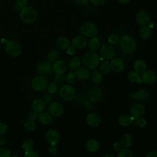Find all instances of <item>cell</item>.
Masks as SVG:
<instances>
[{"label":"cell","mask_w":157,"mask_h":157,"mask_svg":"<svg viewBox=\"0 0 157 157\" xmlns=\"http://www.w3.org/2000/svg\"><path fill=\"white\" fill-rule=\"evenodd\" d=\"M82 63L86 67L90 69H94L100 63V57L95 52H88L85 53L82 56Z\"/></svg>","instance_id":"cell-1"},{"label":"cell","mask_w":157,"mask_h":157,"mask_svg":"<svg viewBox=\"0 0 157 157\" xmlns=\"http://www.w3.org/2000/svg\"><path fill=\"white\" fill-rule=\"evenodd\" d=\"M19 16L24 23L29 24L36 20L37 17V12L33 7L25 6L20 9Z\"/></svg>","instance_id":"cell-2"},{"label":"cell","mask_w":157,"mask_h":157,"mask_svg":"<svg viewBox=\"0 0 157 157\" xmlns=\"http://www.w3.org/2000/svg\"><path fill=\"white\" fill-rule=\"evenodd\" d=\"M121 50L127 54L133 53L136 48V43L134 39L130 35H123L119 40Z\"/></svg>","instance_id":"cell-3"},{"label":"cell","mask_w":157,"mask_h":157,"mask_svg":"<svg viewBox=\"0 0 157 157\" xmlns=\"http://www.w3.org/2000/svg\"><path fill=\"white\" fill-rule=\"evenodd\" d=\"M6 53L11 57L18 56L21 53V47L20 44L14 40H6L4 44Z\"/></svg>","instance_id":"cell-4"},{"label":"cell","mask_w":157,"mask_h":157,"mask_svg":"<svg viewBox=\"0 0 157 157\" xmlns=\"http://www.w3.org/2000/svg\"><path fill=\"white\" fill-rule=\"evenodd\" d=\"M80 31L85 36L93 37L97 34L98 28L93 23L85 22L80 26Z\"/></svg>","instance_id":"cell-5"},{"label":"cell","mask_w":157,"mask_h":157,"mask_svg":"<svg viewBox=\"0 0 157 157\" xmlns=\"http://www.w3.org/2000/svg\"><path fill=\"white\" fill-rule=\"evenodd\" d=\"M103 96V92L101 88L94 86L88 89L86 92V98L88 101L93 102H96L101 100Z\"/></svg>","instance_id":"cell-6"},{"label":"cell","mask_w":157,"mask_h":157,"mask_svg":"<svg viewBox=\"0 0 157 157\" xmlns=\"http://www.w3.org/2000/svg\"><path fill=\"white\" fill-rule=\"evenodd\" d=\"M31 86L34 91H43L47 86V81L43 75L34 77L31 81Z\"/></svg>","instance_id":"cell-7"},{"label":"cell","mask_w":157,"mask_h":157,"mask_svg":"<svg viewBox=\"0 0 157 157\" xmlns=\"http://www.w3.org/2000/svg\"><path fill=\"white\" fill-rule=\"evenodd\" d=\"M59 95L63 99L71 101L75 96V90L71 85H64L60 88Z\"/></svg>","instance_id":"cell-8"},{"label":"cell","mask_w":157,"mask_h":157,"mask_svg":"<svg viewBox=\"0 0 157 157\" xmlns=\"http://www.w3.org/2000/svg\"><path fill=\"white\" fill-rule=\"evenodd\" d=\"M100 53L102 58L105 60L112 59L115 54L114 48L110 44H104L101 47Z\"/></svg>","instance_id":"cell-9"},{"label":"cell","mask_w":157,"mask_h":157,"mask_svg":"<svg viewBox=\"0 0 157 157\" xmlns=\"http://www.w3.org/2000/svg\"><path fill=\"white\" fill-rule=\"evenodd\" d=\"M48 112L52 116L59 117L64 113V107L63 105L58 102H53L48 107Z\"/></svg>","instance_id":"cell-10"},{"label":"cell","mask_w":157,"mask_h":157,"mask_svg":"<svg viewBox=\"0 0 157 157\" xmlns=\"http://www.w3.org/2000/svg\"><path fill=\"white\" fill-rule=\"evenodd\" d=\"M37 70L41 75H48L52 72L53 67L49 61H42L38 64Z\"/></svg>","instance_id":"cell-11"},{"label":"cell","mask_w":157,"mask_h":157,"mask_svg":"<svg viewBox=\"0 0 157 157\" xmlns=\"http://www.w3.org/2000/svg\"><path fill=\"white\" fill-rule=\"evenodd\" d=\"M145 106L140 103H136L132 105L130 109V114L134 119L138 118L145 113Z\"/></svg>","instance_id":"cell-12"},{"label":"cell","mask_w":157,"mask_h":157,"mask_svg":"<svg viewBox=\"0 0 157 157\" xmlns=\"http://www.w3.org/2000/svg\"><path fill=\"white\" fill-rule=\"evenodd\" d=\"M137 23L141 26H146L150 22V16L148 12L144 10L138 11L136 15Z\"/></svg>","instance_id":"cell-13"},{"label":"cell","mask_w":157,"mask_h":157,"mask_svg":"<svg viewBox=\"0 0 157 157\" xmlns=\"http://www.w3.org/2000/svg\"><path fill=\"white\" fill-rule=\"evenodd\" d=\"M142 82L147 85H151L155 82L156 80V75L155 72L148 70L144 71L141 75Z\"/></svg>","instance_id":"cell-14"},{"label":"cell","mask_w":157,"mask_h":157,"mask_svg":"<svg viewBox=\"0 0 157 157\" xmlns=\"http://www.w3.org/2000/svg\"><path fill=\"white\" fill-rule=\"evenodd\" d=\"M46 139L50 145H56L59 140V134L55 129H50L46 132Z\"/></svg>","instance_id":"cell-15"},{"label":"cell","mask_w":157,"mask_h":157,"mask_svg":"<svg viewBox=\"0 0 157 157\" xmlns=\"http://www.w3.org/2000/svg\"><path fill=\"white\" fill-rule=\"evenodd\" d=\"M71 44L75 48L82 49L85 47L87 45V39L85 36L78 35L75 36L72 39L71 41Z\"/></svg>","instance_id":"cell-16"},{"label":"cell","mask_w":157,"mask_h":157,"mask_svg":"<svg viewBox=\"0 0 157 157\" xmlns=\"http://www.w3.org/2000/svg\"><path fill=\"white\" fill-rule=\"evenodd\" d=\"M110 64L111 69L116 72H121L124 69V61L120 58H115L112 59Z\"/></svg>","instance_id":"cell-17"},{"label":"cell","mask_w":157,"mask_h":157,"mask_svg":"<svg viewBox=\"0 0 157 157\" xmlns=\"http://www.w3.org/2000/svg\"><path fill=\"white\" fill-rule=\"evenodd\" d=\"M86 120L90 126L93 127H97L101 123V117L98 114L96 113H91L86 116Z\"/></svg>","instance_id":"cell-18"},{"label":"cell","mask_w":157,"mask_h":157,"mask_svg":"<svg viewBox=\"0 0 157 157\" xmlns=\"http://www.w3.org/2000/svg\"><path fill=\"white\" fill-rule=\"evenodd\" d=\"M75 77L79 80H86L90 76V71L86 67H78L75 71L74 73Z\"/></svg>","instance_id":"cell-19"},{"label":"cell","mask_w":157,"mask_h":157,"mask_svg":"<svg viewBox=\"0 0 157 157\" xmlns=\"http://www.w3.org/2000/svg\"><path fill=\"white\" fill-rule=\"evenodd\" d=\"M67 64L62 60H58L54 63L53 70L56 74H63L66 71Z\"/></svg>","instance_id":"cell-20"},{"label":"cell","mask_w":157,"mask_h":157,"mask_svg":"<svg viewBox=\"0 0 157 157\" xmlns=\"http://www.w3.org/2000/svg\"><path fill=\"white\" fill-rule=\"evenodd\" d=\"M31 107L34 112L37 113H40L42 112L45 109V102L42 99H36L33 101Z\"/></svg>","instance_id":"cell-21"},{"label":"cell","mask_w":157,"mask_h":157,"mask_svg":"<svg viewBox=\"0 0 157 157\" xmlns=\"http://www.w3.org/2000/svg\"><path fill=\"white\" fill-rule=\"evenodd\" d=\"M134 98L138 101L144 102L149 99L150 93L146 90H140L134 94Z\"/></svg>","instance_id":"cell-22"},{"label":"cell","mask_w":157,"mask_h":157,"mask_svg":"<svg viewBox=\"0 0 157 157\" xmlns=\"http://www.w3.org/2000/svg\"><path fill=\"white\" fill-rule=\"evenodd\" d=\"M134 118L128 114H123L121 115L118 118V123L123 127H127L129 126L133 121Z\"/></svg>","instance_id":"cell-23"},{"label":"cell","mask_w":157,"mask_h":157,"mask_svg":"<svg viewBox=\"0 0 157 157\" xmlns=\"http://www.w3.org/2000/svg\"><path fill=\"white\" fill-rule=\"evenodd\" d=\"M147 69V65L145 61L142 59H137L134 63V69L135 72L140 74H142Z\"/></svg>","instance_id":"cell-24"},{"label":"cell","mask_w":157,"mask_h":157,"mask_svg":"<svg viewBox=\"0 0 157 157\" xmlns=\"http://www.w3.org/2000/svg\"><path fill=\"white\" fill-rule=\"evenodd\" d=\"M86 148L88 151L91 153H94L99 149V143L96 139H90L86 142Z\"/></svg>","instance_id":"cell-25"},{"label":"cell","mask_w":157,"mask_h":157,"mask_svg":"<svg viewBox=\"0 0 157 157\" xmlns=\"http://www.w3.org/2000/svg\"><path fill=\"white\" fill-rule=\"evenodd\" d=\"M39 121L43 124H48L52 121V116L48 112H41L38 115Z\"/></svg>","instance_id":"cell-26"},{"label":"cell","mask_w":157,"mask_h":157,"mask_svg":"<svg viewBox=\"0 0 157 157\" xmlns=\"http://www.w3.org/2000/svg\"><path fill=\"white\" fill-rule=\"evenodd\" d=\"M88 48L90 51L95 52L99 49L100 47V42L98 37H92L88 42Z\"/></svg>","instance_id":"cell-27"},{"label":"cell","mask_w":157,"mask_h":157,"mask_svg":"<svg viewBox=\"0 0 157 157\" xmlns=\"http://www.w3.org/2000/svg\"><path fill=\"white\" fill-rule=\"evenodd\" d=\"M120 144L122 147L124 148L129 147L132 144V137L131 135L126 134L123 136L120 140Z\"/></svg>","instance_id":"cell-28"},{"label":"cell","mask_w":157,"mask_h":157,"mask_svg":"<svg viewBox=\"0 0 157 157\" xmlns=\"http://www.w3.org/2000/svg\"><path fill=\"white\" fill-rule=\"evenodd\" d=\"M56 45L58 48L61 50L66 49L69 46V40L67 38L64 37H59L56 41Z\"/></svg>","instance_id":"cell-29"},{"label":"cell","mask_w":157,"mask_h":157,"mask_svg":"<svg viewBox=\"0 0 157 157\" xmlns=\"http://www.w3.org/2000/svg\"><path fill=\"white\" fill-rule=\"evenodd\" d=\"M151 34V29L150 26H148L147 25L144 26L140 30L139 32V36L140 37L144 40H146L148 39Z\"/></svg>","instance_id":"cell-30"},{"label":"cell","mask_w":157,"mask_h":157,"mask_svg":"<svg viewBox=\"0 0 157 157\" xmlns=\"http://www.w3.org/2000/svg\"><path fill=\"white\" fill-rule=\"evenodd\" d=\"M102 74L98 70H94L91 75V80L95 84H99L102 81Z\"/></svg>","instance_id":"cell-31"},{"label":"cell","mask_w":157,"mask_h":157,"mask_svg":"<svg viewBox=\"0 0 157 157\" xmlns=\"http://www.w3.org/2000/svg\"><path fill=\"white\" fill-rule=\"evenodd\" d=\"M128 80L131 82H136L139 84H141L142 83L141 80V77L140 76L139 74L135 71L130 72L128 74Z\"/></svg>","instance_id":"cell-32"},{"label":"cell","mask_w":157,"mask_h":157,"mask_svg":"<svg viewBox=\"0 0 157 157\" xmlns=\"http://www.w3.org/2000/svg\"><path fill=\"white\" fill-rule=\"evenodd\" d=\"M99 70L103 74H109L111 70V66L109 62L107 61H102L99 66Z\"/></svg>","instance_id":"cell-33"},{"label":"cell","mask_w":157,"mask_h":157,"mask_svg":"<svg viewBox=\"0 0 157 157\" xmlns=\"http://www.w3.org/2000/svg\"><path fill=\"white\" fill-rule=\"evenodd\" d=\"M48 59L51 63H55L58 60L59 58V53L56 50H52L48 53Z\"/></svg>","instance_id":"cell-34"},{"label":"cell","mask_w":157,"mask_h":157,"mask_svg":"<svg viewBox=\"0 0 157 157\" xmlns=\"http://www.w3.org/2000/svg\"><path fill=\"white\" fill-rule=\"evenodd\" d=\"M81 64V61L80 59L77 57V56H75L73 57L70 61H69V66L71 69H76L77 68H78Z\"/></svg>","instance_id":"cell-35"},{"label":"cell","mask_w":157,"mask_h":157,"mask_svg":"<svg viewBox=\"0 0 157 157\" xmlns=\"http://www.w3.org/2000/svg\"><path fill=\"white\" fill-rule=\"evenodd\" d=\"M34 147V142L31 139L25 140L22 144V148L25 151H31Z\"/></svg>","instance_id":"cell-36"},{"label":"cell","mask_w":157,"mask_h":157,"mask_svg":"<svg viewBox=\"0 0 157 157\" xmlns=\"http://www.w3.org/2000/svg\"><path fill=\"white\" fill-rule=\"evenodd\" d=\"M117 157H133V155L130 150L123 148L119 151Z\"/></svg>","instance_id":"cell-37"},{"label":"cell","mask_w":157,"mask_h":157,"mask_svg":"<svg viewBox=\"0 0 157 157\" xmlns=\"http://www.w3.org/2000/svg\"><path fill=\"white\" fill-rule=\"evenodd\" d=\"M24 127L27 131H34L36 127V123L34 121L32 120H28L24 123Z\"/></svg>","instance_id":"cell-38"},{"label":"cell","mask_w":157,"mask_h":157,"mask_svg":"<svg viewBox=\"0 0 157 157\" xmlns=\"http://www.w3.org/2000/svg\"><path fill=\"white\" fill-rule=\"evenodd\" d=\"M132 122H134V123L139 128H144L146 125L145 120L141 117L138 118L134 119Z\"/></svg>","instance_id":"cell-39"},{"label":"cell","mask_w":157,"mask_h":157,"mask_svg":"<svg viewBox=\"0 0 157 157\" xmlns=\"http://www.w3.org/2000/svg\"><path fill=\"white\" fill-rule=\"evenodd\" d=\"M120 40V39L118 37V36L117 34H111L109 38L108 41L110 44L111 45H117L118 44Z\"/></svg>","instance_id":"cell-40"},{"label":"cell","mask_w":157,"mask_h":157,"mask_svg":"<svg viewBox=\"0 0 157 157\" xmlns=\"http://www.w3.org/2000/svg\"><path fill=\"white\" fill-rule=\"evenodd\" d=\"M47 88L48 92L50 94H55L58 91V86L56 83H52L48 85H47Z\"/></svg>","instance_id":"cell-41"},{"label":"cell","mask_w":157,"mask_h":157,"mask_svg":"<svg viewBox=\"0 0 157 157\" xmlns=\"http://www.w3.org/2000/svg\"><path fill=\"white\" fill-rule=\"evenodd\" d=\"M0 157H10V151L6 147L0 148Z\"/></svg>","instance_id":"cell-42"},{"label":"cell","mask_w":157,"mask_h":157,"mask_svg":"<svg viewBox=\"0 0 157 157\" xmlns=\"http://www.w3.org/2000/svg\"><path fill=\"white\" fill-rule=\"evenodd\" d=\"M66 81L69 83H73L75 81V75L74 73H69L66 77Z\"/></svg>","instance_id":"cell-43"},{"label":"cell","mask_w":157,"mask_h":157,"mask_svg":"<svg viewBox=\"0 0 157 157\" xmlns=\"http://www.w3.org/2000/svg\"><path fill=\"white\" fill-rule=\"evenodd\" d=\"M25 157H40L38 153L35 151H28L25 153Z\"/></svg>","instance_id":"cell-44"},{"label":"cell","mask_w":157,"mask_h":157,"mask_svg":"<svg viewBox=\"0 0 157 157\" xmlns=\"http://www.w3.org/2000/svg\"><path fill=\"white\" fill-rule=\"evenodd\" d=\"M48 151L52 155H55L58 151V148L56 144V145H50V147L48 148Z\"/></svg>","instance_id":"cell-45"},{"label":"cell","mask_w":157,"mask_h":157,"mask_svg":"<svg viewBox=\"0 0 157 157\" xmlns=\"http://www.w3.org/2000/svg\"><path fill=\"white\" fill-rule=\"evenodd\" d=\"M7 131V125L2 122H0V136H2L6 133Z\"/></svg>","instance_id":"cell-46"},{"label":"cell","mask_w":157,"mask_h":157,"mask_svg":"<svg viewBox=\"0 0 157 157\" xmlns=\"http://www.w3.org/2000/svg\"><path fill=\"white\" fill-rule=\"evenodd\" d=\"M75 48L72 45L71 46H69L67 48H66V53L69 55H72L75 53Z\"/></svg>","instance_id":"cell-47"},{"label":"cell","mask_w":157,"mask_h":157,"mask_svg":"<svg viewBox=\"0 0 157 157\" xmlns=\"http://www.w3.org/2000/svg\"><path fill=\"white\" fill-rule=\"evenodd\" d=\"M37 114L36 112H31L29 113V115H28V118L29 119V120H32V121H34L35 120L37 119Z\"/></svg>","instance_id":"cell-48"},{"label":"cell","mask_w":157,"mask_h":157,"mask_svg":"<svg viewBox=\"0 0 157 157\" xmlns=\"http://www.w3.org/2000/svg\"><path fill=\"white\" fill-rule=\"evenodd\" d=\"M28 0H16V4L20 7H22L27 4Z\"/></svg>","instance_id":"cell-49"},{"label":"cell","mask_w":157,"mask_h":157,"mask_svg":"<svg viewBox=\"0 0 157 157\" xmlns=\"http://www.w3.org/2000/svg\"><path fill=\"white\" fill-rule=\"evenodd\" d=\"M91 2L96 6H102L104 4L105 0H90Z\"/></svg>","instance_id":"cell-50"},{"label":"cell","mask_w":157,"mask_h":157,"mask_svg":"<svg viewBox=\"0 0 157 157\" xmlns=\"http://www.w3.org/2000/svg\"><path fill=\"white\" fill-rule=\"evenodd\" d=\"M63 79H64V77L62 75V74H57L55 77V80L58 83H61L63 82Z\"/></svg>","instance_id":"cell-51"},{"label":"cell","mask_w":157,"mask_h":157,"mask_svg":"<svg viewBox=\"0 0 157 157\" xmlns=\"http://www.w3.org/2000/svg\"><path fill=\"white\" fill-rule=\"evenodd\" d=\"M51 99H52V97L49 94H45L43 98V101L45 103H48L49 102H50Z\"/></svg>","instance_id":"cell-52"},{"label":"cell","mask_w":157,"mask_h":157,"mask_svg":"<svg viewBox=\"0 0 157 157\" xmlns=\"http://www.w3.org/2000/svg\"><path fill=\"white\" fill-rule=\"evenodd\" d=\"M90 1V0H75L76 3H77L79 5H81V6H84V5L86 4L87 3H88V2Z\"/></svg>","instance_id":"cell-53"},{"label":"cell","mask_w":157,"mask_h":157,"mask_svg":"<svg viewBox=\"0 0 157 157\" xmlns=\"http://www.w3.org/2000/svg\"><path fill=\"white\" fill-rule=\"evenodd\" d=\"M146 157H157V151H151L147 153Z\"/></svg>","instance_id":"cell-54"},{"label":"cell","mask_w":157,"mask_h":157,"mask_svg":"<svg viewBox=\"0 0 157 157\" xmlns=\"http://www.w3.org/2000/svg\"><path fill=\"white\" fill-rule=\"evenodd\" d=\"M121 145L120 143H115L113 144V148L117 151H120L121 148Z\"/></svg>","instance_id":"cell-55"},{"label":"cell","mask_w":157,"mask_h":157,"mask_svg":"<svg viewBox=\"0 0 157 157\" xmlns=\"http://www.w3.org/2000/svg\"><path fill=\"white\" fill-rule=\"evenodd\" d=\"M6 143V138L2 136H0V145H3Z\"/></svg>","instance_id":"cell-56"},{"label":"cell","mask_w":157,"mask_h":157,"mask_svg":"<svg viewBox=\"0 0 157 157\" xmlns=\"http://www.w3.org/2000/svg\"><path fill=\"white\" fill-rule=\"evenodd\" d=\"M121 4H127L128 2H129L130 1V0H117Z\"/></svg>","instance_id":"cell-57"},{"label":"cell","mask_w":157,"mask_h":157,"mask_svg":"<svg viewBox=\"0 0 157 157\" xmlns=\"http://www.w3.org/2000/svg\"><path fill=\"white\" fill-rule=\"evenodd\" d=\"M21 8V7H20V6H19L18 5H17V4H15V6H14V9H15V10H17V11L19 10V11H20V10Z\"/></svg>","instance_id":"cell-58"},{"label":"cell","mask_w":157,"mask_h":157,"mask_svg":"<svg viewBox=\"0 0 157 157\" xmlns=\"http://www.w3.org/2000/svg\"><path fill=\"white\" fill-rule=\"evenodd\" d=\"M102 157H114V156L111 154H105Z\"/></svg>","instance_id":"cell-59"},{"label":"cell","mask_w":157,"mask_h":157,"mask_svg":"<svg viewBox=\"0 0 157 157\" xmlns=\"http://www.w3.org/2000/svg\"><path fill=\"white\" fill-rule=\"evenodd\" d=\"M10 157H20L19 155H17V154H15V155H12V156H11Z\"/></svg>","instance_id":"cell-60"}]
</instances>
